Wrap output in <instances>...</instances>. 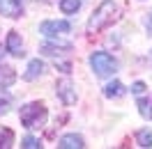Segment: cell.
<instances>
[{
    "label": "cell",
    "mask_w": 152,
    "mask_h": 149,
    "mask_svg": "<svg viewBox=\"0 0 152 149\" xmlns=\"http://www.w3.org/2000/svg\"><path fill=\"white\" fill-rule=\"evenodd\" d=\"M136 142L141 147H152V131L150 129H141L136 133Z\"/></svg>",
    "instance_id": "13"
},
{
    "label": "cell",
    "mask_w": 152,
    "mask_h": 149,
    "mask_svg": "<svg viewBox=\"0 0 152 149\" xmlns=\"http://www.w3.org/2000/svg\"><path fill=\"white\" fill-rule=\"evenodd\" d=\"M42 71H44V62L42 60H32L28 64V69H26V74H23V80H35L37 76H42Z\"/></svg>",
    "instance_id": "10"
},
{
    "label": "cell",
    "mask_w": 152,
    "mask_h": 149,
    "mask_svg": "<svg viewBox=\"0 0 152 149\" xmlns=\"http://www.w3.org/2000/svg\"><path fill=\"white\" fill-rule=\"evenodd\" d=\"M60 149H81L83 147V138L76 135V133H69V135H62L60 142H58Z\"/></svg>",
    "instance_id": "7"
},
{
    "label": "cell",
    "mask_w": 152,
    "mask_h": 149,
    "mask_svg": "<svg viewBox=\"0 0 152 149\" xmlns=\"http://www.w3.org/2000/svg\"><path fill=\"white\" fill-rule=\"evenodd\" d=\"M69 23L67 21H44L42 25H39V32L42 35H46V37H56L60 32H69Z\"/></svg>",
    "instance_id": "5"
},
{
    "label": "cell",
    "mask_w": 152,
    "mask_h": 149,
    "mask_svg": "<svg viewBox=\"0 0 152 149\" xmlns=\"http://www.w3.org/2000/svg\"><path fill=\"white\" fill-rule=\"evenodd\" d=\"M7 51H10L12 55H23V41H21V35L19 32H10V37H7Z\"/></svg>",
    "instance_id": "9"
},
{
    "label": "cell",
    "mask_w": 152,
    "mask_h": 149,
    "mask_svg": "<svg viewBox=\"0 0 152 149\" xmlns=\"http://www.w3.org/2000/svg\"><path fill=\"white\" fill-rule=\"evenodd\" d=\"M10 108H12V96L5 90H0V115H5Z\"/></svg>",
    "instance_id": "16"
},
{
    "label": "cell",
    "mask_w": 152,
    "mask_h": 149,
    "mask_svg": "<svg viewBox=\"0 0 152 149\" xmlns=\"http://www.w3.org/2000/svg\"><path fill=\"white\" fill-rule=\"evenodd\" d=\"M12 142H14V133L10 129H0V147H12Z\"/></svg>",
    "instance_id": "15"
},
{
    "label": "cell",
    "mask_w": 152,
    "mask_h": 149,
    "mask_svg": "<svg viewBox=\"0 0 152 149\" xmlns=\"http://www.w3.org/2000/svg\"><path fill=\"white\" fill-rule=\"evenodd\" d=\"M21 147H26V149H37V147H39V140H35V138H26Z\"/></svg>",
    "instance_id": "18"
},
{
    "label": "cell",
    "mask_w": 152,
    "mask_h": 149,
    "mask_svg": "<svg viewBox=\"0 0 152 149\" xmlns=\"http://www.w3.org/2000/svg\"><path fill=\"white\" fill-rule=\"evenodd\" d=\"M58 96L62 99V103L65 106H74L76 103V92H74V85H72V80L69 78H62V80H58Z\"/></svg>",
    "instance_id": "4"
},
{
    "label": "cell",
    "mask_w": 152,
    "mask_h": 149,
    "mask_svg": "<svg viewBox=\"0 0 152 149\" xmlns=\"http://www.w3.org/2000/svg\"><path fill=\"white\" fill-rule=\"evenodd\" d=\"M44 122H46V108H44L42 103L35 101V103H28V106L21 108V124H23L26 129H30V131L42 129Z\"/></svg>",
    "instance_id": "2"
},
{
    "label": "cell",
    "mask_w": 152,
    "mask_h": 149,
    "mask_svg": "<svg viewBox=\"0 0 152 149\" xmlns=\"http://www.w3.org/2000/svg\"><path fill=\"white\" fill-rule=\"evenodd\" d=\"M124 92H127V90H124V85L120 83V80H113V83H108L104 87V94L108 96V99H113V96H122Z\"/></svg>",
    "instance_id": "12"
},
{
    "label": "cell",
    "mask_w": 152,
    "mask_h": 149,
    "mask_svg": "<svg viewBox=\"0 0 152 149\" xmlns=\"http://www.w3.org/2000/svg\"><path fill=\"white\" fill-rule=\"evenodd\" d=\"M14 80H16L14 69L7 64H0V87H10V85H14Z\"/></svg>",
    "instance_id": "11"
},
{
    "label": "cell",
    "mask_w": 152,
    "mask_h": 149,
    "mask_svg": "<svg viewBox=\"0 0 152 149\" xmlns=\"http://www.w3.org/2000/svg\"><path fill=\"white\" fill-rule=\"evenodd\" d=\"M138 108H141V115L145 117V119H152V101L141 99V101H138Z\"/></svg>",
    "instance_id": "17"
},
{
    "label": "cell",
    "mask_w": 152,
    "mask_h": 149,
    "mask_svg": "<svg viewBox=\"0 0 152 149\" xmlns=\"http://www.w3.org/2000/svg\"><path fill=\"white\" fill-rule=\"evenodd\" d=\"M23 7H21V0H0V14L2 16H10V19H19Z\"/></svg>",
    "instance_id": "6"
},
{
    "label": "cell",
    "mask_w": 152,
    "mask_h": 149,
    "mask_svg": "<svg viewBox=\"0 0 152 149\" xmlns=\"http://www.w3.org/2000/svg\"><path fill=\"white\" fill-rule=\"evenodd\" d=\"M132 92L134 94H143V92H145V83H134L132 85Z\"/></svg>",
    "instance_id": "19"
},
{
    "label": "cell",
    "mask_w": 152,
    "mask_h": 149,
    "mask_svg": "<svg viewBox=\"0 0 152 149\" xmlns=\"http://www.w3.org/2000/svg\"><path fill=\"white\" fill-rule=\"evenodd\" d=\"M81 7V0H60V9L65 14H76Z\"/></svg>",
    "instance_id": "14"
},
{
    "label": "cell",
    "mask_w": 152,
    "mask_h": 149,
    "mask_svg": "<svg viewBox=\"0 0 152 149\" xmlns=\"http://www.w3.org/2000/svg\"><path fill=\"white\" fill-rule=\"evenodd\" d=\"M69 48H72L69 41H48V44H44L39 51H42L44 55H58L60 51H69Z\"/></svg>",
    "instance_id": "8"
},
{
    "label": "cell",
    "mask_w": 152,
    "mask_h": 149,
    "mask_svg": "<svg viewBox=\"0 0 152 149\" xmlns=\"http://www.w3.org/2000/svg\"><path fill=\"white\" fill-rule=\"evenodd\" d=\"M90 67L95 69L97 76H111L118 71V60H115L113 55H108V53H104V51H97V53H92L90 55Z\"/></svg>",
    "instance_id": "3"
},
{
    "label": "cell",
    "mask_w": 152,
    "mask_h": 149,
    "mask_svg": "<svg viewBox=\"0 0 152 149\" xmlns=\"http://www.w3.org/2000/svg\"><path fill=\"white\" fill-rule=\"evenodd\" d=\"M118 5H115L113 0H104L99 7H97V12L90 16V21H88V32L90 35H95V32H99V30H104L106 25H111L113 21H118Z\"/></svg>",
    "instance_id": "1"
},
{
    "label": "cell",
    "mask_w": 152,
    "mask_h": 149,
    "mask_svg": "<svg viewBox=\"0 0 152 149\" xmlns=\"http://www.w3.org/2000/svg\"><path fill=\"white\" fill-rule=\"evenodd\" d=\"M0 57H2V48H0Z\"/></svg>",
    "instance_id": "20"
}]
</instances>
